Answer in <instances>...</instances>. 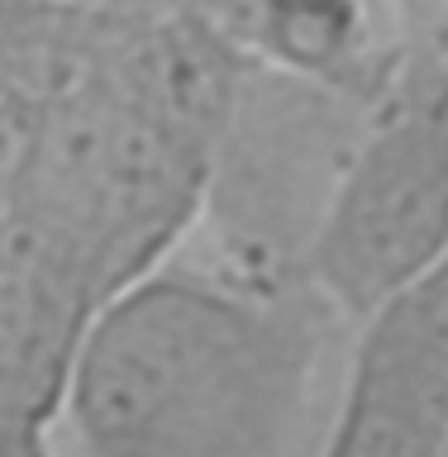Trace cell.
<instances>
[{
	"mask_svg": "<svg viewBox=\"0 0 448 457\" xmlns=\"http://www.w3.org/2000/svg\"><path fill=\"white\" fill-rule=\"evenodd\" d=\"M81 405L106 457H249L272 414V367L243 314L153 295L96 338Z\"/></svg>",
	"mask_w": 448,
	"mask_h": 457,
	"instance_id": "obj_1",
	"label": "cell"
},
{
	"mask_svg": "<svg viewBox=\"0 0 448 457\" xmlns=\"http://www.w3.org/2000/svg\"><path fill=\"white\" fill-rule=\"evenodd\" d=\"M448 238V81L386 114L343 186L329 277L349 295H386L435 262Z\"/></svg>",
	"mask_w": 448,
	"mask_h": 457,
	"instance_id": "obj_2",
	"label": "cell"
},
{
	"mask_svg": "<svg viewBox=\"0 0 448 457\" xmlns=\"http://www.w3.org/2000/svg\"><path fill=\"white\" fill-rule=\"evenodd\" d=\"M57 0H0V57L29 53L48 34Z\"/></svg>",
	"mask_w": 448,
	"mask_h": 457,
	"instance_id": "obj_3",
	"label": "cell"
}]
</instances>
